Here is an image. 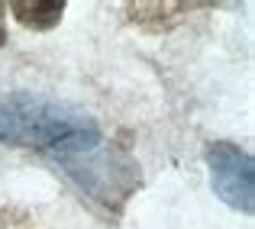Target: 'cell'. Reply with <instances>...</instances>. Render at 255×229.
I'll use <instances>...</instances> for the list:
<instances>
[{"instance_id":"obj_3","label":"cell","mask_w":255,"mask_h":229,"mask_svg":"<svg viewBox=\"0 0 255 229\" xmlns=\"http://www.w3.org/2000/svg\"><path fill=\"white\" fill-rule=\"evenodd\" d=\"M207 165H210L213 191L220 200L239 213H252L255 207V168L252 158L233 142H213L207 149Z\"/></svg>"},{"instance_id":"obj_2","label":"cell","mask_w":255,"mask_h":229,"mask_svg":"<svg viewBox=\"0 0 255 229\" xmlns=\"http://www.w3.org/2000/svg\"><path fill=\"white\" fill-rule=\"evenodd\" d=\"M58 165L71 178V184L107 213H117L129 200V194L139 187V181H142L132 155L113 149V145L107 149L104 142L91 152L58 158Z\"/></svg>"},{"instance_id":"obj_1","label":"cell","mask_w":255,"mask_h":229,"mask_svg":"<svg viewBox=\"0 0 255 229\" xmlns=\"http://www.w3.org/2000/svg\"><path fill=\"white\" fill-rule=\"evenodd\" d=\"M0 142L45 152L58 161L97 149L104 136L87 113L68 104L39 94H6L0 97Z\"/></svg>"},{"instance_id":"obj_5","label":"cell","mask_w":255,"mask_h":229,"mask_svg":"<svg viewBox=\"0 0 255 229\" xmlns=\"http://www.w3.org/2000/svg\"><path fill=\"white\" fill-rule=\"evenodd\" d=\"M194 3H126V16L149 32H168L187 16Z\"/></svg>"},{"instance_id":"obj_4","label":"cell","mask_w":255,"mask_h":229,"mask_svg":"<svg viewBox=\"0 0 255 229\" xmlns=\"http://www.w3.org/2000/svg\"><path fill=\"white\" fill-rule=\"evenodd\" d=\"M65 0H10V13L23 29L32 32H49L62 23L65 16Z\"/></svg>"}]
</instances>
